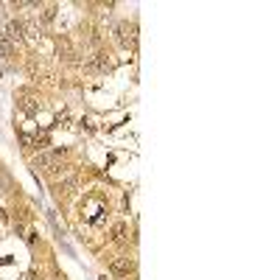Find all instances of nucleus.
<instances>
[{"label": "nucleus", "instance_id": "nucleus-9", "mask_svg": "<svg viewBox=\"0 0 280 280\" xmlns=\"http://www.w3.org/2000/svg\"><path fill=\"white\" fill-rule=\"evenodd\" d=\"M23 143H26L28 149H36V146H39V140H36V138H31V135H23Z\"/></svg>", "mask_w": 280, "mask_h": 280}, {"label": "nucleus", "instance_id": "nucleus-8", "mask_svg": "<svg viewBox=\"0 0 280 280\" xmlns=\"http://www.w3.org/2000/svg\"><path fill=\"white\" fill-rule=\"evenodd\" d=\"M90 68H93V70H106V68H109V62H106L104 56H98V59L90 62Z\"/></svg>", "mask_w": 280, "mask_h": 280}, {"label": "nucleus", "instance_id": "nucleus-11", "mask_svg": "<svg viewBox=\"0 0 280 280\" xmlns=\"http://www.w3.org/2000/svg\"><path fill=\"white\" fill-rule=\"evenodd\" d=\"M0 70H3V59H0Z\"/></svg>", "mask_w": 280, "mask_h": 280}, {"label": "nucleus", "instance_id": "nucleus-7", "mask_svg": "<svg viewBox=\"0 0 280 280\" xmlns=\"http://www.w3.org/2000/svg\"><path fill=\"white\" fill-rule=\"evenodd\" d=\"M9 53H11V42L6 39V34H0V59L9 56Z\"/></svg>", "mask_w": 280, "mask_h": 280}, {"label": "nucleus", "instance_id": "nucleus-10", "mask_svg": "<svg viewBox=\"0 0 280 280\" xmlns=\"http://www.w3.org/2000/svg\"><path fill=\"white\" fill-rule=\"evenodd\" d=\"M56 17V6H48V9H45V20H53Z\"/></svg>", "mask_w": 280, "mask_h": 280}, {"label": "nucleus", "instance_id": "nucleus-3", "mask_svg": "<svg viewBox=\"0 0 280 280\" xmlns=\"http://www.w3.org/2000/svg\"><path fill=\"white\" fill-rule=\"evenodd\" d=\"M132 269H135V261H132V258H115V261H112V272H115V275H129Z\"/></svg>", "mask_w": 280, "mask_h": 280}, {"label": "nucleus", "instance_id": "nucleus-4", "mask_svg": "<svg viewBox=\"0 0 280 280\" xmlns=\"http://www.w3.org/2000/svg\"><path fill=\"white\" fill-rule=\"evenodd\" d=\"M56 160H59L56 154H39V157L34 160V166L36 168H48V166H56Z\"/></svg>", "mask_w": 280, "mask_h": 280}, {"label": "nucleus", "instance_id": "nucleus-5", "mask_svg": "<svg viewBox=\"0 0 280 280\" xmlns=\"http://www.w3.org/2000/svg\"><path fill=\"white\" fill-rule=\"evenodd\" d=\"M87 205H90V210H93L87 219H90V221H101V213H104V208H101L96 199H87Z\"/></svg>", "mask_w": 280, "mask_h": 280}, {"label": "nucleus", "instance_id": "nucleus-1", "mask_svg": "<svg viewBox=\"0 0 280 280\" xmlns=\"http://www.w3.org/2000/svg\"><path fill=\"white\" fill-rule=\"evenodd\" d=\"M115 31H118V42H121V45H135V34H138V28H135V26L121 23Z\"/></svg>", "mask_w": 280, "mask_h": 280}, {"label": "nucleus", "instance_id": "nucleus-2", "mask_svg": "<svg viewBox=\"0 0 280 280\" xmlns=\"http://www.w3.org/2000/svg\"><path fill=\"white\" fill-rule=\"evenodd\" d=\"M23 31H26V26H23V23H14V20H11L9 28H6V39H9V42H20V39L26 36Z\"/></svg>", "mask_w": 280, "mask_h": 280}, {"label": "nucleus", "instance_id": "nucleus-6", "mask_svg": "<svg viewBox=\"0 0 280 280\" xmlns=\"http://www.w3.org/2000/svg\"><path fill=\"white\" fill-rule=\"evenodd\" d=\"M112 241H126V224L123 221H118V224H112Z\"/></svg>", "mask_w": 280, "mask_h": 280}]
</instances>
